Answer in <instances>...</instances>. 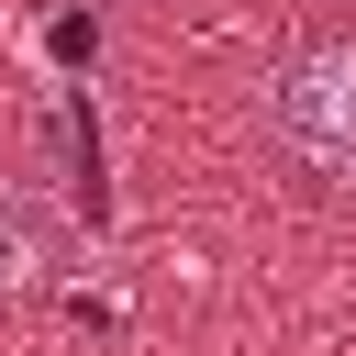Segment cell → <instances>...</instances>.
<instances>
[{"mask_svg": "<svg viewBox=\"0 0 356 356\" xmlns=\"http://www.w3.org/2000/svg\"><path fill=\"white\" fill-rule=\"evenodd\" d=\"M22 267H33V234H22V211H11V200H0V289H11V278H22Z\"/></svg>", "mask_w": 356, "mask_h": 356, "instance_id": "obj_2", "label": "cell"}, {"mask_svg": "<svg viewBox=\"0 0 356 356\" xmlns=\"http://www.w3.org/2000/svg\"><path fill=\"white\" fill-rule=\"evenodd\" d=\"M256 111H267V145H278V156H300V167L334 178V189H356V33L278 56Z\"/></svg>", "mask_w": 356, "mask_h": 356, "instance_id": "obj_1", "label": "cell"}]
</instances>
